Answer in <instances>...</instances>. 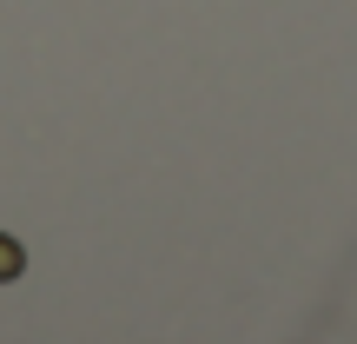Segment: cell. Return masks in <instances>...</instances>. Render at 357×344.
<instances>
[{
  "instance_id": "6da1fadb",
  "label": "cell",
  "mask_w": 357,
  "mask_h": 344,
  "mask_svg": "<svg viewBox=\"0 0 357 344\" xmlns=\"http://www.w3.org/2000/svg\"><path fill=\"white\" fill-rule=\"evenodd\" d=\"M13 271H20V245L0 239V278H13Z\"/></svg>"
}]
</instances>
